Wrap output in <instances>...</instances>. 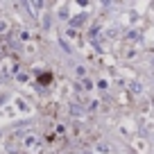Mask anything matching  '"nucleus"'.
<instances>
[]
</instances>
